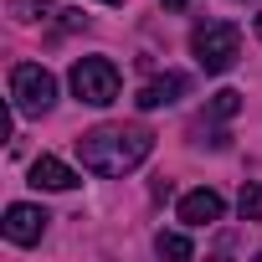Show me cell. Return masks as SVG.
<instances>
[{
    "label": "cell",
    "instance_id": "cell-1",
    "mask_svg": "<svg viewBox=\"0 0 262 262\" xmlns=\"http://www.w3.org/2000/svg\"><path fill=\"white\" fill-rule=\"evenodd\" d=\"M149 155H155V134H149L144 123H98V128H88V134L77 139L82 170L108 175V180L139 170Z\"/></svg>",
    "mask_w": 262,
    "mask_h": 262
},
{
    "label": "cell",
    "instance_id": "cell-2",
    "mask_svg": "<svg viewBox=\"0 0 262 262\" xmlns=\"http://www.w3.org/2000/svg\"><path fill=\"white\" fill-rule=\"evenodd\" d=\"M190 52H195L201 72H231L242 57V31L231 21H201L190 31Z\"/></svg>",
    "mask_w": 262,
    "mask_h": 262
},
{
    "label": "cell",
    "instance_id": "cell-3",
    "mask_svg": "<svg viewBox=\"0 0 262 262\" xmlns=\"http://www.w3.org/2000/svg\"><path fill=\"white\" fill-rule=\"evenodd\" d=\"M67 82H72L77 103H88V108H108L118 98V88H123V77H118V67L108 57H77L72 72H67Z\"/></svg>",
    "mask_w": 262,
    "mask_h": 262
},
{
    "label": "cell",
    "instance_id": "cell-4",
    "mask_svg": "<svg viewBox=\"0 0 262 262\" xmlns=\"http://www.w3.org/2000/svg\"><path fill=\"white\" fill-rule=\"evenodd\" d=\"M52 103H57V77L41 62H16L11 67V108L41 118V113H52Z\"/></svg>",
    "mask_w": 262,
    "mask_h": 262
},
{
    "label": "cell",
    "instance_id": "cell-5",
    "mask_svg": "<svg viewBox=\"0 0 262 262\" xmlns=\"http://www.w3.org/2000/svg\"><path fill=\"white\" fill-rule=\"evenodd\" d=\"M47 211L41 206H31V201H16V206H6V221H0V231H6V242L11 247H36L41 236H47Z\"/></svg>",
    "mask_w": 262,
    "mask_h": 262
},
{
    "label": "cell",
    "instance_id": "cell-6",
    "mask_svg": "<svg viewBox=\"0 0 262 262\" xmlns=\"http://www.w3.org/2000/svg\"><path fill=\"white\" fill-rule=\"evenodd\" d=\"M190 93V77L185 72H165V77H149L139 93H134V103L144 108V113H155V108H170V103H180Z\"/></svg>",
    "mask_w": 262,
    "mask_h": 262
},
{
    "label": "cell",
    "instance_id": "cell-7",
    "mask_svg": "<svg viewBox=\"0 0 262 262\" xmlns=\"http://www.w3.org/2000/svg\"><path fill=\"white\" fill-rule=\"evenodd\" d=\"M185 226H216L221 216H226V201L216 195V190H190V195H180V211H175Z\"/></svg>",
    "mask_w": 262,
    "mask_h": 262
},
{
    "label": "cell",
    "instance_id": "cell-8",
    "mask_svg": "<svg viewBox=\"0 0 262 262\" xmlns=\"http://www.w3.org/2000/svg\"><path fill=\"white\" fill-rule=\"evenodd\" d=\"M77 180H82V175H77L72 165H62L57 155H41V160L31 165V185H36V190H72Z\"/></svg>",
    "mask_w": 262,
    "mask_h": 262
},
{
    "label": "cell",
    "instance_id": "cell-9",
    "mask_svg": "<svg viewBox=\"0 0 262 262\" xmlns=\"http://www.w3.org/2000/svg\"><path fill=\"white\" fill-rule=\"evenodd\" d=\"M155 252H160V257H175V262H185V257H195V247H190V236H180V231H160V236H155Z\"/></svg>",
    "mask_w": 262,
    "mask_h": 262
},
{
    "label": "cell",
    "instance_id": "cell-10",
    "mask_svg": "<svg viewBox=\"0 0 262 262\" xmlns=\"http://www.w3.org/2000/svg\"><path fill=\"white\" fill-rule=\"evenodd\" d=\"M52 6H57V0H11V16L31 26V21H47V16H52Z\"/></svg>",
    "mask_w": 262,
    "mask_h": 262
},
{
    "label": "cell",
    "instance_id": "cell-11",
    "mask_svg": "<svg viewBox=\"0 0 262 262\" xmlns=\"http://www.w3.org/2000/svg\"><path fill=\"white\" fill-rule=\"evenodd\" d=\"M236 211H242V221H262V180L242 185V201H236Z\"/></svg>",
    "mask_w": 262,
    "mask_h": 262
},
{
    "label": "cell",
    "instance_id": "cell-12",
    "mask_svg": "<svg viewBox=\"0 0 262 262\" xmlns=\"http://www.w3.org/2000/svg\"><path fill=\"white\" fill-rule=\"evenodd\" d=\"M236 108H242V93H231V88H221V93H216V98L206 103V118H231Z\"/></svg>",
    "mask_w": 262,
    "mask_h": 262
},
{
    "label": "cell",
    "instance_id": "cell-13",
    "mask_svg": "<svg viewBox=\"0 0 262 262\" xmlns=\"http://www.w3.org/2000/svg\"><path fill=\"white\" fill-rule=\"evenodd\" d=\"M180 6H190V0H165V11H180Z\"/></svg>",
    "mask_w": 262,
    "mask_h": 262
},
{
    "label": "cell",
    "instance_id": "cell-14",
    "mask_svg": "<svg viewBox=\"0 0 262 262\" xmlns=\"http://www.w3.org/2000/svg\"><path fill=\"white\" fill-rule=\"evenodd\" d=\"M98 6H123V0H98Z\"/></svg>",
    "mask_w": 262,
    "mask_h": 262
},
{
    "label": "cell",
    "instance_id": "cell-15",
    "mask_svg": "<svg viewBox=\"0 0 262 262\" xmlns=\"http://www.w3.org/2000/svg\"><path fill=\"white\" fill-rule=\"evenodd\" d=\"M257 36H262V16H257Z\"/></svg>",
    "mask_w": 262,
    "mask_h": 262
}]
</instances>
